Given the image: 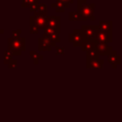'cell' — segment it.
Returning <instances> with one entry per match:
<instances>
[{"mask_svg":"<svg viewBox=\"0 0 122 122\" xmlns=\"http://www.w3.org/2000/svg\"><path fill=\"white\" fill-rule=\"evenodd\" d=\"M8 50H10L14 55H21L22 52L26 51V38L21 37L19 39H14L12 37H9Z\"/></svg>","mask_w":122,"mask_h":122,"instance_id":"6da1fadb","label":"cell"},{"mask_svg":"<svg viewBox=\"0 0 122 122\" xmlns=\"http://www.w3.org/2000/svg\"><path fill=\"white\" fill-rule=\"evenodd\" d=\"M47 19H48V14H41L34 12L33 15L30 17V25H35L39 29H45L47 25Z\"/></svg>","mask_w":122,"mask_h":122,"instance_id":"7a4b0ae2","label":"cell"},{"mask_svg":"<svg viewBox=\"0 0 122 122\" xmlns=\"http://www.w3.org/2000/svg\"><path fill=\"white\" fill-rule=\"evenodd\" d=\"M80 15L81 20H86V19H92L93 20L92 12H93V5L92 4H83L78 6V11Z\"/></svg>","mask_w":122,"mask_h":122,"instance_id":"3957f363","label":"cell"},{"mask_svg":"<svg viewBox=\"0 0 122 122\" xmlns=\"http://www.w3.org/2000/svg\"><path fill=\"white\" fill-rule=\"evenodd\" d=\"M44 34L49 37L51 41V46L52 47H56V43L60 42V30H55V29H51V28H48L46 27L44 29Z\"/></svg>","mask_w":122,"mask_h":122,"instance_id":"277c9868","label":"cell"},{"mask_svg":"<svg viewBox=\"0 0 122 122\" xmlns=\"http://www.w3.org/2000/svg\"><path fill=\"white\" fill-rule=\"evenodd\" d=\"M84 34L82 30H73V31L69 35V40L70 42L72 43L74 47L76 46H81L84 40Z\"/></svg>","mask_w":122,"mask_h":122,"instance_id":"5b68a950","label":"cell"},{"mask_svg":"<svg viewBox=\"0 0 122 122\" xmlns=\"http://www.w3.org/2000/svg\"><path fill=\"white\" fill-rule=\"evenodd\" d=\"M52 49L51 41L45 34L38 39V51H51Z\"/></svg>","mask_w":122,"mask_h":122,"instance_id":"8992f818","label":"cell"},{"mask_svg":"<svg viewBox=\"0 0 122 122\" xmlns=\"http://www.w3.org/2000/svg\"><path fill=\"white\" fill-rule=\"evenodd\" d=\"M46 27L60 30V17L59 16H48Z\"/></svg>","mask_w":122,"mask_h":122,"instance_id":"52a82bcc","label":"cell"},{"mask_svg":"<svg viewBox=\"0 0 122 122\" xmlns=\"http://www.w3.org/2000/svg\"><path fill=\"white\" fill-rule=\"evenodd\" d=\"M82 31L85 38H92L94 37L96 28L95 26H82Z\"/></svg>","mask_w":122,"mask_h":122,"instance_id":"ba28073f","label":"cell"},{"mask_svg":"<svg viewBox=\"0 0 122 122\" xmlns=\"http://www.w3.org/2000/svg\"><path fill=\"white\" fill-rule=\"evenodd\" d=\"M93 47H94V42L92 40V38H85L81 45L82 51H87L92 50Z\"/></svg>","mask_w":122,"mask_h":122,"instance_id":"9c48e42d","label":"cell"},{"mask_svg":"<svg viewBox=\"0 0 122 122\" xmlns=\"http://www.w3.org/2000/svg\"><path fill=\"white\" fill-rule=\"evenodd\" d=\"M51 7L53 8L55 10V11H57V12H63V11H65V8H66L65 5H64V3L61 2V1H59V0H56L55 2L51 3Z\"/></svg>","mask_w":122,"mask_h":122,"instance_id":"30bf717a","label":"cell"},{"mask_svg":"<svg viewBox=\"0 0 122 122\" xmlns=\"http://www.w3.org/2000/svg\"><path fill=\"white\" fill-rule=\"evenodd\" d=\"M30 58L33 61L34 64H38L39 61L43 60V58H44V56L42 54H39L36 51H30Z\"/></svg>","mask_w":122,"mask_h":122,"instance_id":"8fae6325","label":"cell"},{"mask_svg":"<svg viewBox=\"0 0 122 122\" xmlns=\"http://www.w3.org/2000/svg\"><path fill=\"white\" fill-rule=\"evenodd\" d=\"M13 53L10 51V50H6V51H4V52H3V63L4 64H6V65H8L13 58Z\"/></svg>","mask_w":122,"mask_h":122,"instance_id":"7c38bea8","label":"cell"},{"mask_svg":"<svg viewBox=\"0 0 122 122\" xmlns=\"http://www.w3.org/2000/svg\"><path fill=\"white\" fill-rule=\"evenodd\" d=\"M38 4V0H22L21 7L22 8H30L32 5Z\"/></svg>","mask_w":122,"mask_h":122,"instance_id":"4fadbf2b","label":"cell"},{"mask_svg":"<svg viewBox=\"0 0 122 122\" xmlns=\"http://www.w3.org/2000/svg\"><path fill=\"white\" fill-rule=\"evenodd\" d=\"M47 10H48V6L45 3H39L36 12L41 13V14H47Z\"/></svg>","mask_w":122,"mask_h":122,"instance_id":"5bb4252c","label":"cell"},{"mask_svg":"<svg viewBox=\"0 0 122 122\" xmlns=\"http://www.w3.org/2000/svg\"><path fill=\"white\" fill-rule=\"evenodd\" d=\"M69 19L71 21H75V20H81L80 18V15L78 12H75V11H71L69 13Z\"/></svg>","mask_w":122,"mask_h":122,"instance_id":"9a60e30c","label":"cell"},{"mask_svg":"<svg viewBox=\"0 0 122 122\" xmlns=\"http://www.w3.org/2000/svg\"><path fill=\"white\" fill-rule=\"evenodd\" d=\"M22 33V30L21 29H16V30H13L11 31V37L14 38V39H19L21 38L20 37V34Z\"/></svg>","mask_w":122,"mask_h":122,"instance_id":"2e32d148","label":"cell"},{"mask_svg":"<svg viewBox=\"0 0 122 122\" xmlns=\"http://www.w3.org/2000/svg\"><path fill=\"white\" fill-rule=\"evenodd\" d=\"M38 31H39L38 27H36L35 25H30V33L36 34V33H38Z\"/></svg>","mask_w":122,"mask_h":122,"instance_id":"e0dca14e","label":"cell"},{"mask_svg":"<svg viewBox=\"0 0 122 122\" xmlns=\"http://www.w3.org/2000/svg\"><path fill=\"white\" fill-rule=\"evenodd\" d=\"M8 68H9V69H16V68H17V60H16V59H12V60L8 64Z\"/></svg>","mask_w":122,"mask_h":122,"instance_id":"ac0fdd59","label":"cell"},{"mask_svg":"<svg viewBox=\"0 0 122 122\" xmlns=\"http://www.w3.org/2000/svg\"><path fill=\"white\" fill-rule=\"evenodd\" d=\"M55 51H56V54L57 55H64V47H55Z\"/></svg>","mask_w":122,"mask_h":122,"instance_id":"d6986e66","label":"cell"},{"mask_svg":"<svg viewBox=\"0 0 122 122\" xmlns=\"http://www.w3.org/2000/svg\"><path fill=\"white\" fill-rule=\"evenodd\" d=\"M59 1L63 2V3H64V5H65V7H66V8H68V7L70 6V4H71V3H72V1H73V0H59Z\"/></svg>","mask_w":122,"mask_h":122,"instance_id":"ffe728a7","label":"cell"},{"mask_svg":"<svg viewBox=\"0 0 122 122\" xmlns=\"http://www.w3.org/2000/svg\"><path fill=\"white\" fill-rule=\"evenodd\" d=\"M39 4V3H38ZM38 4H34V5H32L30 8V10L31 11V12H36V10H37V7H38Z\"/></svg>","mask_w":122,"mask_h":122,"instance_id":"44dd1931","label":"cell"},{"mask_svg":"<svg viewBox=\"0 0 122 122\" xmlns=\"http://www.w3.org/2000/svg\"><path fill=\"white\" fill-rule=\"evenodd\" d=\"M5 32V30H4V29H2V28H0V35L1 34H3Z\"/></svg>","mask_w":122,"mask_h":122,"instance_id":"7402d4cb","label":"cell"}]
</instances>
